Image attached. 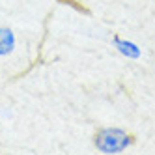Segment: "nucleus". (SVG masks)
Segmentation results:
<instances>
[{
  "label": "nucleus",
  "instance_id": "f03ea898",
  "mask_svg": "<svg viewBox=\"0 0 155 155\" xmlns=\"http://www.w3.org/2000/svg\"><path fill=\"white\" fill-rule=\"evenodd\" d=\"M112 45L116 47V51L121 54V56H125L129 60H138L142 56V51L140 47L137 45L135 41H131V39H124V38H114L112 39Z\"/></svg>",
  "mask_w": 155,
  "mask_h": 155
},
{
  "label": "nucleus",
  "instance_id": "7ed1b4c3",
  "mask_svg": "<svg viewBox=\"0 0 155 155\" xmlns=\"http://www.w3.org/2000/svg\"><path fill=\"white\" fill-rule=\"evenodd\" d=\"M15 51V34L12 28H0V56H8Z\"/></svg>",
  "mask_w": 155,
  "mask_h": 155
},
{
  "label": "nucleus",
  "instance_id": "f257e3e1",
  "mask_svg": "<svg viewBox=\"0 0 155 155\" xmlns=\"http://www.w3.org/2000/svg\"><path fill=\"white\" fill-rule=\"evenodd\" d=\"M133 144H135V137L129 131L120 129V127H101L94 135L95 150L101 153H107V155L121 153L127 148H131Z\"/></svg>",
  "mask_w": 155,
  "mask_h": 155
}]
</instances>
